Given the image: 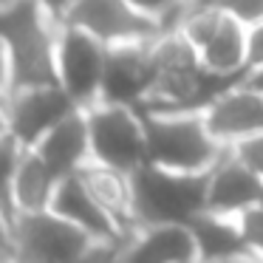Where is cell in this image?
I'll return each instance as SVG.
<instances>
[{
  "label": "cell",
  "instance_id": "cell-4",
  "mask_svg": "<svg viewBox=\"0 0 263 263\" xmlns=\"http://www.w3.org/2000/svg\"><path fill=\"white\" fill-rule=\"evenodd\" d=\"M88 139H91V164L133 176L147 164L144 144V122L133 108L116 105H93L85 110Z\"/></svg>",
  "mask_w": 263,
  "mask_h": 263
},
{
  "label": "cell",
  "instance_id": "cell-20",
  "mask_svg": "<svg viewBox=\"0 0 263 263\" xmlns=\"http://www.w3.org/2000/svg\"><path fill=\"white\" fill-rule=\"evenodd\" d=\"M235 221H238V229H240V238H243L246 252L260 260L263 257V206H252V210L240 212Z\"/></svg>",
  "mask_w": 263,
  "mask_h": 263
},
{
  "label": "cell",
  "instance_id": "cell-21",
  "mask_svg": "<svg viewBox=\"0 0 263 263\" xmlns=\"http://www.w3.org/2000/svg\"><path fill=\"white\" fill-rule=\"evenodd\" d=\"M204 3L221 9L223 14H229L246 29H255L263 23V0H204Z\"/></svg>",
  "mask_w": 263,
  "mask_h": 263
},
{
  "label": "cell",
  "instance_id": "cell-18",
  "mask_svg": "<svg viewBox=\"0 0 263 263\" xmlns=\"http://www.w3.org/2000/svg\"><path fill=\"white\" fill-rule=\"evenodd\" d=\"M125 3L142 17L159 23L164 31H176L181 20L187 17V12L193 9L190 0H125Z\"/></svg>",
  "mask_w": 263,
  "mask_h": 263
},
{
  "label": "cell",
  "instance_id": "cell-10",
  "mask_svg": "<svg viewBox=\"0 0 263 263\" xmlns=\"http://www.w3.org/2000/svg\"><path fill=\"white\" fill-rule=\"evenodd\" d=\"M204 122L221 147H235L263 133V93L238 82L215 97V102L204 110Z\"/></svg>",
  "mask_w": 263,
  "mask_h": 263
},
{
  "label": "cell",
  "instance_id": "cell-24",
  "mask_svg": "<svg viewBox=\"0 0 263 263\" xmlns=\"http://www.w3.org/2000/svg\"><path fill=\"white\" fill-rule=\"evenodd\" d=\"M9 97H12V63L6 48L0 46V105H6Z\"/></svg>",
  "mask_w": 263,
  "mask_h": 263
},
{
  "label": "cell",
  "instance_id": "cell-34",
  "mask_svg": "<svg viewBox=\"0 0 263 263\" xmlns=\"http://www.w3.org/2000/svg\"><path fill=\"white\" fill-rule=\"evenodd\" d=\"M3 3H9V0H0V6H3Z\"/></svg>",
  "mask_w": 263,
  "mask_h": 263
},
{
  "label": "cell",
  "instance_id": "cell-33",
  "mask_svg": "<svg viewBox=\"0 0 263 263\" xmlns=\"http://www.w3.org/2000/svg\"><path fill=\"white\" fill-rule=\"evenodd\" d=\"M190 3H204V0H190Z\"/></svg>",
  "mask_w": 263,
  "mask_h": 263
},
{
  "label": "cell",
  "instance_id": "cell-26",
  "mask_svg": "<svg viewBox=\"0 0 263 263\" xmlns=\"http://www.w3.org/2000/svg\"><path fill=\"white\" fill-rule=\"evenodd\" d=\"M263 65V23L249 29V71Z\"/></svg>",
  "mask_w": 263,
  "mask_h": 263
},
{
  "label": "cell",
  "instance_id": "cell-23",
  "mask_svg": "<svg viewBox=\"0 0 263 263\" xmlns=\"http://www.w3.org/2000/svg\"><path fill=\"white\" fill-rule=\"evenodd\" d=\"M122 243H93L77 263H119Z\"/></svg>",
  "mask_w": 263,
  "mask_h": 263
},
{
  "label": "cell",
  "instance_id": "cell-2",
  "mask_svg": "<svg viewBox=\"0 0 263 263\" xmlns=\"http://www.w3.org/2000/svg\"><path fill=\"white\" fill-rule=\"evenodd\" d=\"M147 164L173 173L206 176L223 156L204 114H142Z\"/></svg>",
  "mask_w": 263,
  "mask_h": 263
},
{
  "label": "cell",
  "instance_id": "cell-27",
  "mask_svg": "<svg viewBox=\"0 0 263 263\" xmlns=\"http://www.w3.org/2000/svg\"><path fill=\"white\" fill-rule=\"evenodd\" d=\"M0 257H12L14 260V229L3 212H0Z\"/></svg>",
  "mask_w": 263,
  "mask_h": 263
},
{
  "label": "cell",
  "instance_id": "cell-13",
  "mask_svg": "<svg viewBox=\"0 0 263 263\" xmlns=\"http://www.w3.org/2000/svg\"><path fill=\"white\" fill-rule=\"evenodd\" d=\"M34 153L51 167V173L60 181L71 176H80L91 164V139H88L85 110H77L65 122H60L34 147Z\"/></svg>",
  "mask_w": 263,
  "mask_h": 263
},
{
  "label": "cell",
  "instance_id": "cell-14",
  "mask_svg": "<svg viewBox=\"0 0 263 263\" xmlns=\"http://www.w3.org/2000/svg\"><path fill=\"white\" fill-rule=\"evenodd\" d=\"M119 263H198L187 227H142L122 243Z\"/></svg>",
  "mask_w": 263,
  "mask_h": 263
},
{
  "label": "cell",
  "instance_id": "cell-19",
  "mask_svg": "<svg viewBox=\"0 0 263 263\" xmlns=\"http://www.w3.org/2000/svg\"><path fill=\"white\" fill-rule=\"evenodd\" d=\"M23 156V147L14 142L9 133L0 136V212L14 223V206H12V184L17 173V161Z\"/></svg>",
  "mask_w": 263,
  "mask_h": 263
},
{
  "label": "cell",
  "instance_id": "cell-25",
  "mask_svg": "<svg viewBox=\"0 0 263 263\" xmlns=\"http://www.w3.org/2000/svg\"><path fill=\"white\" fill-rule=\"evenodd\" d=\"M37 3H40V6L46 9L48 17H54L60 26H63V23H65V17H68V12L77 6V3H80V0H37Z\"/></svg>",
  "mask_w": 263,
  "mask_h": 263
},
{
  "label": "cell",
  "instance_id": "cell-12",
  "mask_svg": "<svg viewBox=\"0 0 263 263\" xmlns=\"http://www.w3.org/2000/svg\"><path fill=\"white\" fill-rule=\"evenodd\" d=\"M51 212L60 215L63 221H68L71 227H77L80 232H85L97 243H125L127 240L114 223V218L93 201V195L88 193V187L82 184L80 176L63 178L57 184Z\"/></svg>",
  "mask_w": 263,
  "mask_h": 263
},
{
  "label": "cell",
  "instance_id": "cell-16",
  "mask_svg": "<svg viewBox=\"0 0 263 263\" xmlns=\"http://www.w3.org/2000/svg\"><path fill=\"white\" fill-rule=\"evenodd\" d=\"M57 184H60V178L51 173V167L34 150H23V156L17 161V173H14V184H12L14 218L48 212L54 193H57Z\"/></svg>",
  "mask_w": 263,
  "mask_h": 263
},
{
  "label": "cell",
  "instance_id": "cell-29",
  "mask_svg": "<svg viewBox=\"0 0 263 263\" xmlns=\"http://www.w3.org/2000/svg\"><path fill=\"white\" fill-rule=\"evenodd\" d=\"M9 133V119H6V105H0V136Z\"/></svg>",
  "mask_w": 263,
  "mask_h": 263
},
{
  "label": "cell",
  "instance_id": "cell-22",
  "mask_svg": "<svg viewBox=\"0 0 263 263\" xmlns=\"http://www.w3.org/2000/svg\"><path fill=\"white\" fill-rule=\"evenodd\" d=\"M229 150H232V156L246 167V170L255 173L263 181V133H257V136L246 139V142L235 144V147H229Z\"/></svg>",
  "mask_w": 263,
  "mask_h": 263
},
{
  "label": "cell",
  "instance_id": "cell-35",
  "mask_svg": "<svg viewBox=\"0 0 263 263\" xmlns=\"http://www.w3.org/2000/svg\"><path fill=\"white\" fill-rule=\"evenodd\" d=\"M260 263H263V257H260Z\"/></svg>",
  "mask_w": 263,
  "mask_h": 263
},
{
  "label": "cell",
  "instance_id": "cell-30",
  "mask_svg": "<svg viewBox=\"0 0 263 263\" xmlns=\"http://www.w3.org/2000/svg\"><path fill=\"white\" fill-rule=\"evenodd\" d=\"M221 263H260L257 257H235V260H221Z\"/></svg>",
  "mask_w": 263,
  "mask_h": 263
},
{
  "label": "cell",
  "instance_id": "cell-8",
  "mask_svg": "<svg viewBox=\"0 0 263 263\" xmlns=\"http://www.w3.org/2000/svg\"><path fill=\"white\" fill-rule=\"evenodd\" d=\"M77 110L80 108L60 85L14 91L6 102L9 136L23 150H34L60 122H65Z\"/></svg>",
  "mask_w": 263,
  "mask_h": 263
},
{
  "label": "cell",
  "instance_id": "cell-6",
  "mask_svg": "<svg viewBox=\"0 0 263 263\" xmlns=\"http://www.w3.org/2000/svg\"><path fill=\"white\" fill-rule=\"evenodd\" d=\"M108 48L91 34L74 29V26H60L57 37V85L71 97V102L80 110H88L99 105L102 91V74Z\"/></svg>",
  "mask_w": 263,
  "mask_h": 263
},
{
  "label": "cell",
  "instance_id": "cell-7",
  "mask_svg": "<svg viewBox=\"0 0 263 263\" xmlns=\"http://www.w3.org/2000/svg\"><path fill=\"white\" fill-rule=\"evenodd\" d=\"M63 26L85 31L105 48L153 43L159 34H164L159 23L133 12L125 0H80L68 12Z\"/></svg>",
  "mask_w": 263,
  "mask_h": 263
},
{
  "label": "cell",
  "instance_id": "cell-5",
  "mask_svg": "<svg viewBox=\"0 0 263 263\" xmlns=\"http://www.w3.org/2000/svg\"><path fill=\"white\" fill-rule=\"evenodd\" d=\"M14 229V263H77L97 240L71 227L60 215L34 212L17 215Z\"/></svg>",
  "mask_w": 263,
  "mask_h": 263
},
{
  "label": "cell",
  "instance_id": "cell-28",
  "mask_svg": "<svg viewBox=\"0 0 263 263\" xmlns=\"http://www.w3.org/2000/svg\"><path fill=\"white\" fill-rule=\"evenodd\" d=\"M243 85L252 88V91H257V93H263V65L260 68H252L249 74L243 77Z\"/></svg>",
  "mask_w": 263,
  "mask_h": 263
},
{
  "label": "cell",
  "instance_id": "cell-17",
  "mask_svg": "<svg viewBox=\"0 0 263 263\" xmlns=\"http://www.w3.org/2000/svg\"><path fill=\"white\" fill-rule=\"evenodd\" d=\"M187 229L195 240L198 263H221V260H235V257H252L243 246V238H240L235 218L204 212Z\"/></svg>",
  "mask_w": 263,
  "mask_h": 263
},
{
  "label": "cell",
  "instance_id": "cell-3",
  "mask_svg": "<svg viewBox=\"0 0 263 263\" xmlns=\"http://www.w3.org/2000/svg\"><path fill=\"white\" fill-rule=\"evenodd\" d=\"M136 227H190L206 212V176L144 164L130 176Z\"/></svg>",
  "mask_w": 263,
  "mask_h": 263
},
{
  "label": "cell",
  "instance_id": "cell-1",
  "mask_svg": "<svg viewBox=\"0 0 263 263\" xmlns=\"http://www.w3.org/2000/svg\"><path fill=\"white\" fill-rule=\"evenodd\" d=\"M60 23L37 0H9L0 6V46L12 63V93L57 85Z\"/></svg>",
  "mask_w": 263,
  "mask_h": 263
},
{
  "label": "cell",
  "instance_id": "cell-11",
  "mask_svg": "<svg viewBox=\"0 0 263 263\" xmlns=\"http://www.w3.org/2000/svg\"><path fill=\"white\" fill-rule=\"evenodd\" d=\"M263 193V181L249 173L232 150H223L218 164L206 173V212L223 218H238L240 212L257 206Z\"/></svg>",
  "mask_w": 263,
  "mask_h": 263
},
{
  "label": "cell",
  "instance_id": "cell-15",
  "mask_svg": "<svg viewBox=\"0 0 263 263\" xmlns=\"http://www.w3.org/2000/svg\"><path fill=\"white\" fill-rule=\"evenodd\" d=\"M82 184L88 187V193L93 195L99 206L114 218V223L119 227V232L125 238H130L136 232V215H133V190H130V176L125 173L108 170L99 164H88L80 173Z\"/></svg>",
  "mask_w": 263,
  "mask_h": 263
},
{
  "label": "cell",
  "instance_id": "cell-32",
  "mask_svg": "<svg viewBox=\"0 0 263 263\" xmlns=\"http://www.w3.org/2000/svg\"><path fill=\"white\" fill-rule=\"evenodd\" d=\"M257 206H263V193H260V201H257Z\"/></svg>",
  "mask_w": 263,
  "mask_h": 263
},
{
  "label": "cell",
  "instance_id": "cell-9",
  "mask_svg": "<svg viewBox=\"0 0 263 263\" xmlns=\"http://www.w3.org/2000/svg\"><path fill=\"white\" fill-rule=\"evenodd\" d=\"M153 88V65H150V43L139 46H116L108 48L102 74L99 105L139 110Z\"/></svg>",
  "mask_w": 263,
  "mask_h": 263
},
{
  "label": "cell",
  "instance_id": "cell-31",
  "mask_svg": "<svg viewBox=\"0 0 263 263\" xmlns=\"http://www.w3.org/2000/svg\"><path fill=\"white\" fill-rule=\"evenodd\" d=\"M0 263H14L12 257H0Z\"/></svg>",
  "mask_w": 263,
  "mask_h": 263
}]
</instances>
